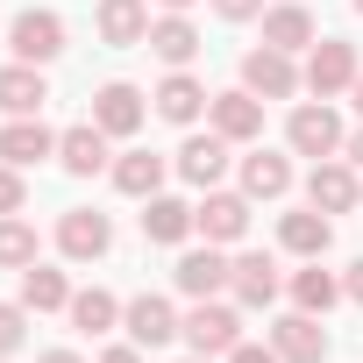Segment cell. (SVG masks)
<instances>
[{
  "instance_id": "1",
  "label": "cell",
  "mask_w": 363,
  "mask_h": 363,
  "mask_svg": "<svg viewBox=\"0 0 363 363\" xmlns=\"http://www.w3.org/2000/svg\"><path fill=\"white\" fill-rule=\"evenodd\" d=\"M193 342V356H228L235 342H242V320H235V306H214V299H200L193 313H186V328H178Z\"/></svg>"
},
{
  "instance_id": "2",
  "label": "cell",
  "mask_w": 363,
  "mask_h": 363,
  "mask_svg": "<svg viewBox=\"0 0 363 363\" xmlns=\"http://www.w3.org/2000/svg\"><path fill=\"white\" fill-rule=\"evenodd\" d=\"M242 86L257 93V100H292L306 79L292 72V50H278V43H264V50H250L242 57Z\"/></svg>"
},
{
  "instance_id": "3",
  "label": "cell",
  "mask_w": 363,
  "mask_h": 363,
  "mask_svg": "<svg viewBox=\"0 0 363 363\" xmlns=\"http://www.w3.org/2000/svg\"><path fill=\"white\" fill-rule=\"evenodd\" d=\"M299 79H306V93H320V100H335L342 86H356V50H349L342 36H320Z\"/></svg>"
},
{
  "instance_id": "4",
  "label": "cell",
  "mask_w": 363,
  "mask_h": 363,
  "mask_svg": "<svg viewBox=\"0 0 363 363\" xmlns=\"http://www.w3.org/2000/svg\"><path fill=\"white\" fill-rule=\"evenodd\" d=\"M285 135H292V150H299V157H313V164H320V157H335V150L349 143L328 100H320V107H292V121H285Z\"/></svg>"
},
{
  "instance_id": "5",
  "label": "cell",
  "mask_w": 363,
  "mask_h": 363,
  "mask_svg": "<svg viewBox=\"0 0 363 363\" xmlns=\"http://www.w3.org/2000/svg\"><path fill=\"white\" fill-rule=\"evenodd\" d=\"M193 228H200L207 242H242V235H250V193H207V200L193 207Z\"/></svg>"
},
{
  "instance_id": "6",
  "label": "cell",
  "mask_w": 363,
  "mask_h": 363,
  "mask_svg": "<svg viewBox=\"0 0 363 363\" xmlns=\"http://www.w3.org/2000/svg\"><path fill=\"white\" fill-rule=\"evenodd\" d=\"M57 250H65L72 264H93V257H107V250H114V228H107V214H93V207H72V214L57 221Z\"/></svg>"
},
{
  "instance_id": "7",
  "label": "cell",
  "mask_w": 363,
  "mask_h": 363,
  "mask_svg": "<svg viewBox=\"0 0 363 363\" xmlns=\"http://www.w3.org/2000/svg\"><path fill=\"white\" fill-rule=\"evenodd\" d=\"M8 36H15V57H22V65H50V57L65 50V22H57L50 8L15 15V29H8Z\"/></svg>"
},
{
  "instance_id": "8",
  "label": "cell",
  "mask_w": 363,
  "mask_h": 363,
  "mask_svg": "<svg viewBox=\"0 0 363 363\" xmlns=\"http://www.w3.org/2000/svg\"><path fill=\"white\" fill-rule=\"evenodd\" d=\"M221 171H228V135H221V128H214V135H186V150H178V178L200 186V193H214Z\"/></svg>"
},
{
  "instance_id": "9",
  "label": "cell",
  "mask_w": 363,
  "mask_h": 363,
  "mask_svg": "<svg viewBox=\"0 0 363 363\" xmlns=\"http://www.w3.org/2000/svg\"><path fill=\"white\" fill-rule=\"evenodd\" d=\"M121 320H128V342H135V349H164L178 328H186V320L171 313V299H157V292L128 299V313H121Z\"/></svg>"
},
{
  "instance_id": "10",
  "label": "cell",
  "mask_w": 363,
  "mask_h": 363,
  "mask_svg": "<svg viewBox=\"0 0 363 363\" xmlns=\"http://www.w3.org/2000/svg\"><path fill=\"white\" fill-rule=\"evenodd\" d=\"M207 114H214V128H221L228 143H257V135H264V100H257L250 86H242V93H214Z\"/></svg>"
},
{
  "instance_id": "11",
  "label": "cell",
  "mask_w": 363,
  "mask_h": 363,
  "mask_svg": "<svg viewBox=\"0 0 363 363\" xmlns=\"http://www.w3.org/2000/svg\"><path fill=\"white\" fill-rule=\"evenodd\" d=\"M306 200H313L320 214H349V207L363 200V186H356V171H349V164L320 157V164H313V178H306Z\"/></svg>"
},
{
  "instance_id": "12",
  "label": "cell",
  "mask_w": 363,
  "mask_h": 363,
  "mask_svg": "<svg viewBox=\"0 0 363 363\" xmlns=\"http://www.w3.org/2000/svg\"><path fill=\"white\" fill-rule=\"evenodd\" d=\"M228 271H235V264L221 257V242H207V250H186V257H178V271H171V278H178V292L214 299V292L228 285Z\"/></svg>"
},
{
  "instance_id": "13",
  "label": "cell",
  "mask_w": 363,
  "mask_h": 363,
  "mask_svg": "<svg viewBox=\"0 0 363 363\" xmlns=\"http://www.w3.org/2000/svg\"><path fill=\"white\" fill-rule=\"evenodd\" d=\"M43 157H57V135L36 121V114H15L8 128H0V164H43Z\"/></svg>"
},
{
  "instance_id": "14",
  "label": "cell",
  "mask_w": 363,
  "mask_h": 363,
  "mask_svg": "<svg viewBox=\"0 0 363 363\" xmlns=\"http://www.w3.org/2000/svg\"><path fill=\"white\" fill-rule=\"evenodd\" d=\"M271 349H278L285 363H320V356H328V328H320L313 313H285V320L271 328Z\"/></svg>"
},
{
  "instance_id": "15",
  "label": "cell",
  "mask_w": 363,
  "mask_h": 363,
  "mask_svg": "<svg viewBox=\"0 0 363 363\" xmlns=\"http://www.w3.org/2000/svg\"><path fill=\"white\" fill-rule=\"evenodd\" d=\"M57 164H65L72 178H93V171L107 164V128H100V121L65 128V135H57Z\"/></svg>"
},
{
  "instance_id": "16",
  "label": "cell",
  "mask_w": 363,
  "mask_h": 363,
  "mask_svg": "<svg viewBox=\"0 0 363 363\" xmlns=\"http://www.w3.org/2000/svg\"><path fill=\"white\" fill-rule=\"evenodd\" d=\"M93 121H100L107 135H135V128H143V93L121 86V79L100 86V93H93Z\"/></svg>"
},
{
  "instance_id": "17",
  "label": "cell",
  "mask_w": 363,
  "mask_h": 363,
  "mask_svg": "<svg viewBox=\"0 0 363 363\" xmlns=\"http://www.w3.org/2000/svg\"><path fill=\"white\" fill-rule=\"evenodd\" d=\"M100 36L114 43V50H128V43H150V8L143 0H100Z\"/></svg>"
},
{
  "instance_id": "18",
  "label": "cell",
  "mask_w": 363,
  "mask_h": 363,
  "mask_svg": "<svg viewBox=\"0 0 363 363\" xmlns=\"http://www.w3.org/2000/svg\"><path fill=\"white\" fill-rule=\"evenodd\" d=\"M278 242H285L292 257H328V242H335V221H328L320 207H306V214H285V221H278Z\"/></svg>"
},
{
  "instance_id": "19",
  "label": "cell",
  "mask_w": 363,
  "mask_h": 363,
  "mask_svg": "<svg viewBox=\"0 0 363 363\" xmlns=\"http://www.w3.org/2000/svg\"><path fill=\"white\" fill-rule=\"evenodd\" d=\"M228 285H235V299H242V306H271V299H278V264H271L264 250H250V257H235Z\"/></svg>"
},
{
  "instance_id": "20",
  "label": "cell",
  "mask_w": 363,
  "mask_h": 363,
  "mask_svg": "<svg viewBox=\"0 0 363 363\" xmlns=\"http://www.w3.org/2000/svg\"><path fill=\"white\" fill-rule=\"evenodd\" d=\"M150 50H157L171 72H186V65L200 57V29H193L186 15H164V22H150Z\"/></svg>"
},
{
  "instance_id": "21",
  "label": "cell",
  "mask_w": 363,
  "mask_h": 363,
  "mask_svg": "<svg viewBox=\"0 0 363 363\" xmlns=\"http://www.w3.org/2000/svg\"><path fill=\"white\" fill-rule=\"evenodd\" d=\"M200 107H207V86H200L193 72H171V79L157 86V114H164V121H178V128H193V121H200Z\"/></svg>"
},
{
  "instance_id": "22",
  "label": "cell",
  "mask_w": 363,
  "mask_h": 363,
  "mask_svg": "<svg viewBox=\"0 0 363 363\" xmlns=\"http://www.w3.org/2000/svg\"><path fill=\"white\" fill-rule=\"evenodd\" d=\"M143 235H150V242H186V235H193V207L171 200V193H150V200H143Z\"/></svg>"
},
{
  "instance_id": "23",
  "label": "cell",
  "mask_w": 363,
  "mask_h": 363,
  "mask_svg": "<svg viewBox=\"0 0 363 363\" xmlns=\"http://www.w3.org/2000/svg\"><path fill=\"white\" fill-rule=\"evenodd\" d=\"M242 193H250V200H285V193H292V164L271 157V150L242 157Z\"/></svg>"
},
{
  "instance_id": "24",
  "label": "cell",
  "mask_w": 363,
  "mask_h": 363,
  "mask_svg": "<svg viewBox=\"0 0 363 363\" xmlns=\"http://www.w3.org/2000/svg\"><path fill=\"white\" fill-rule=\"evenodd\" d=\"M43 100H50V86H43L36 65H8L0 72V114H36Z\"/></svg>"
},
{
  "instance_id": "25",
  "label": "cell",
  "mask_w": 363,
  "mask_h": 363,
  "mask_svg": "<svg viewBox=\"0 0 363 363\" xmlns=\"http://www.w3.org/2000/svg\"><path fill=\"white\" fill-rule=\"evenodd\" d=\"M264 43H278V50H306V43H320V29H313V15L299 8V0H285V8L264 15Z\"/></svg>"
},
{
  "instance_id": "26",
  "label": "cell",
  "mask_w": 363,
  "mask_h": 363,
  "mask_svg": "<svg viewBox=\"0 0 363 363\" xmlns=\"http://www.w3.org/2000/svg\"><path fill=\"white\" fill-rule=\"evenodd\" d=\"M22 306H29V313H57V306H72V285H65V271H50V264H29V271H22Z\"/></svg>"
},
{
  "instance_id": "27",
  "label": "cell",
  "mask_w": 363,
  "mask_h": 363,
  "mask_svg": "<svg viewBox=\"0 0 363 363\" xmlns=\"http://www.w3.org/2000/svg\"><path fill=\"white\" fill-rule=\"evenodd\" d=\"M65 313H72V328H79V335H107V328L121 320V299H114V292H100V285H86V292H72V306H65Z\"/></svg>"
},
{
  "instance_id": "28",
  "label": "cell",
  "mask_w": 363,
  "mask_h": 363,
  "mask_svg": "<svg viewBox=\"0 0 363 363\" xmlns=\"http://www.w3.org/2000/svg\"><path fill=\"white\" fill-rule=\"evenodd\" d=\"M114 186H121L128 200H150V193L164 186V157H157V150H128V157L114 164Z\"/></svg>"
},
{
  "instance_id": "29",
  "label": "cell",
  "mask_w": 363,
  "mask_h": 363,
  "mask_svg": "<svg viewBox=\"0 0 363 363\" xmlns=\"http://www.w3.org/2000/svg\"><path fill=\"white\" fill-rule=\"evenodd\" d=\"M36 264V228L22 214H0V271H29Z\"/></svg>"
},
{
  "instance_id": "30",
  "label": "cell",
  "mask_w": 363,
  "mask_h": 363,
  "mask_svg": "<svg viewBox=\"0 0 363 363\" xmlns=\"http://www.w3.org/2000/svg\"><path fill=\"white\" fill-rule=\"evenodd\" d=\"M292 299H299V313H328V306L342 299V285L313 264V271H299V278H292Z\"/></svg>"
},
{
  "instance_id": "31",
  "label": "cell",
  "mask_w": 363,
  "mask_h": 363,
  "mask_svg": "<svg viewBox=\"0 0 363 363\" xmlns=\"http://www.w3.org/2000/svg\"><path fill=\"white\" fill-rule=\"evenodd\" d=\"M29 342V306H0V356H15Z\"/></svg>"
},
{
  "instance_id": "32",
  "label": "cell",
  "mask_w": 363,
  "mask_h": 363,
  "mask_svg": "<svg viewBox=\"0 0 363 363\" xmlns=\"http://www.w3.org/2000/svg\"><path fill=\"white\" fill-rule=\"evenodd\" d=\"M0 214H22V178H15V164H0Z\"/></svg>"
},
{
  "instance_id": "33",
  "label": "cell",
  "mask_w": 363,
  "mask_h": 363,
  "mask_svg": "<svg viewBox=\"0 0 363 363\" xmlns=\"http://www.w3.org/2000/svg\"><path fill=\"white\" fill-rule=\"evenodd\" d=\"M214 15L221 22H250V15H264V0H214Z\"/></svg>"
},
{
  "instance_id": "34",
  "label": "cell",
  "mask_w": 363,
  "mask_h": 363,
  "mask_svg": "<svg viewBox=\"0 0 363 363\" xmlns=\"http://www.w3.org/2000/svg\"><path fill=\"white\" fill-rule=\"evenodd\" d=\"M228 363H285V356H278V349H257V342H235Z\"/></svg>"
},
{
  "instance_id": "35",
  "label": "cell",
  "mask_w": 363,
  "mask_h": 363,
  "mask_svg": "<svg viewBox=\"0 0 363 363\" xmlns=\"http://www.w3.org/2000/svg\"><path fill=\"white\" fill-rule=\"evenodd\" d=\"M100 363H143V349H135V342H121V349H100Z\"/></svg>"
},
{
  "instance_id": "36",
  "label": "cell",
  "mask_w": 363,
  "mask_h": 363,
  "mask_svg": "<svg viewBox=\"0 0 363 363\" xmlns=\"http://www.w3.org/2000/svg\"><path fill=\"white\" fill-rule=\"evenodd\" d=\"M342 292H349V299H356V306H363V257H356V264H349V285H342Z\"/></svg>"
},
{
  "instance_id": "37",
  "label": "cell",
  "mask_w": 363,
  "mask_h": 363,
  "mask_svg": "<svg viewBox=\"0 0 363 363\" xmlns=\"http://www.w3.org/2000/svg\"><path fill=\"white\" fill-rule=\"evenodd\" d=\"M36 363H86V356H79V349H43Z\"/></svg>"
},
{
  "instance_id": "38",
  "label": "cell",
  "mask_w": 363,
  "mask_h": 363,
  "mask_svg": "<svg viewBox=\"0 0 363 363\" xmlns=\"http://www.w3.org/2000/svg\"><path fill=\"white\" fill-rule=\"evenodd\" d=\"M342 150H349V157H356V164H363V128H356V135H349V143H342Z\"/></svg>"
},
{
  "instance_id": "39",
  "label": "cell",
  "mask_w": 363,
  "mask_h": 363,
  "mask_svg": "<svg viewBox=\"0 0 363 363\" xmlns=\"http://www.w3.org/2000/svg\"><path fill=\"white\" fill-rule=\"evenodd\" d=\"M157 8H171V15H186V8H193V0H157Z\"/></svg>"
},
{
  "instance_id": "40",
  "label": "cell",
  "mask_w": 363,
  "mask_h": 363,
  "mask_svg": "<svg viewBox=\"0 0 363 363\" xmlns=\"http://www.w3.org/2000/svg\"><path fill=\"white\" fill-rule=\"evenodd\" d=\"M349 93H356V107H363V72H356V86H349Z\"/></svg>"
},
{
  "instance_id": "41",
  "label": "cell",
  "mask_w": 363,
  "mask_h": 363,
  "mask_svg": "<svg viewBox=\"0 0 363 363\" xmlns=\"http://www.w3.org/2000/svg\"><path fill=\"white\" fill-rule=\"evenodd\" d=\"M193 363H214V356H193Z\"/></svg>"
},
{
  "instance_id": "42",
  "label": "cell",
  "mask_w": 363,
  "mask_h": 363,
  "mask_svg": "<svg viewBox=\"0 0 363 363\" xmlns=\"http://www.w3.org/2000/svg\"><path fill=\"white\" fill-rule=\"evenodd\" d=\"M356 15H363V0H356Z\"/></svg>"
},
{
  "instance_id": "43",
  "label": "cell",
  "mask_w": 363,
  "mask_h": 363,
  "mask_svg": "<svg viewBox=\"0 0 363 363\" xmlns=\"http://www.w3.org/2000/svg\"><path fill=\"white\" fill-rule=\"evenodd\" d=\"M0 363H8V356H0Z\"/></svg>"
}]
</instances>
